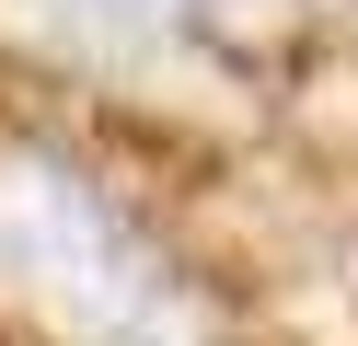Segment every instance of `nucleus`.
<instances>
[{"label":"nucleus","mask_w":358,"mask_h":346,"mask_svg":"<svg viewBox=\"0 0 358 346\" xmlns=\"http://www.w3.org/2000/svg\"><path fill=\"white\" fill-rule=\"evenodd\" d=\"M0 254L58 300V323L81 346H196L162 266L127 243V219H104L81 196V173H47V161L0 173Z\"/></svg>","instance_id":"nucleus-1"},{"label":"nucleus","mask_w":358,"mask_h":346,"mask_svg":"<svg viewBox=\"0 0 358 346\" xmlns=\"http://www.w3.org/2000/svg\"><path fill=\"white\" fill-rule=\"evenodd\" d=\"M0 23H24L35 46L93 58V69H150V58H173V35H185L173 0H0Z\"/></svg>","instance_id":"nucleus-2"}]
</instances>
